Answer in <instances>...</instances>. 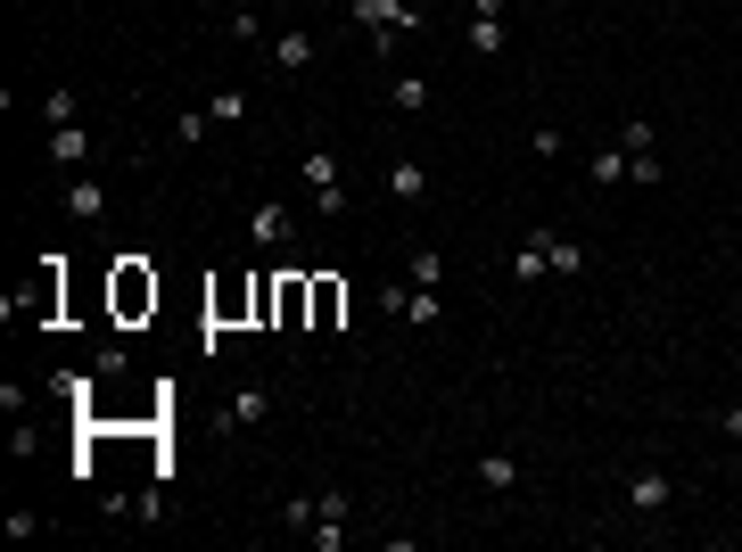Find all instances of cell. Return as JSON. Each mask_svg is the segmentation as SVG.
Wrapping results in <instances>:
<instances>
[{"instance_id": "obj_7", "label": "cell", "mask_w": 742, "mask_h": 552, "mask_svg": "<svg viewBox=\"0 0 742 552\" xmlns=\"http://www.w3.org/2000/svg\"><path fill=\"white\" fill-rule=\"evenodd\" d=\"M50 166L83 173V166H92V132H74V124H58V132H50Z\"/></svg>"}, {"instance_id": "obj_9", "label": "cell", "mask_w": 742, "mask_h": 552, "mask_svg": "<svg viewBox=\"0 0 742 552\" xmlns=\"http://www.w3.org/2000/svg\"><path fill=\"white\" fill-rule=\"evenodd\" d=\"M306 305H314V280H306V273H280V331H297Z\"/></svg>"}, {"instance_id": "obj_14", "label": "cell", "mask_w": 742, "mask_h": 552, "mask_svg": "<svg viewBox=\"0 0 742 552\" xmlns=\"http://www.w3.org/2000/svg\"><path fill=\"white\" fill-rule=\"evenodd\" d=\"M388 199H429V173L412 157H388Z\"/></svg>"}, {"instance_id": "obj_5", "label": "cell", "mask_w": 742, "mask_h": 552, "mask_svg": "<svg viewBox=\"0 0 742 552\" xmlns=\"http://www.w3.org/2000/svg\"><path fill=\"white\" fill-rule=\"evenodd\" d=\"M314 280V305H306V331H338V313H347V289H338V273H306Z\"/></svg>"}, {"instance_id": "obj_28", "label": "cell", "mask_w": 742, "mask_h": 552, "mask_svg": "<svg viewBox=\"0 0 742 552\" xmlns=\"http://www.w3.org/2000/svg\"><path fill=\"white\" fill-rule=\"evenodd\" d=\"M231 9H256V0H231Z\"/></svg>"}, {"instance_id": "obj_11", "label": "cell", "mask_w": 742, "mask_h": 552, "mask_svg": "<svg viewBox=\"0 0 742 552\" xmlns=\"http://www.w3.org/2000/svg\"><path fill=\"white\" fill-rule=\"evenodd\" d=\"M544 240V264L553 273H586V240H570V231H537Z\"/></svg>"}, {"instance_id": "obj_6", "label": "cell", "mask_w": 742, "mask_h": 552, "mask_svg": "<svg viewBox=\"0 0 742 552\" xmlns=\"http://www.w3.org/2000/svg\"><path fill=\"white\" fill-rule=\"evenodd\" d=\"M668 495H677V479H668V470H635V479H627V512H635V519L668 512Z\"/></svg>"}, {"instance_id": "obj_25", "label": "cell", "mask_w": 742, "mask_h": 552, "mask_svg": "<svg viewBox=\"0 0 742 552\" xmlns=\"http://www.w3.org/2000/svg\"><path fill=\"white\" fill-rule=\"evenodd\" d=\"M248 116V92H215V124H240Z\"/></svg>"}, {"instance_id": "obj_26", "label": "cell", "mask_w": 742, "mask_h": 552, "mask_svg": "<svg viewBox=\"0 0 742 552\" xmlns=\"http://www.w3.org/2000/svg\"><path fill=\"white\" fill-rule=\"evenodd\" d=\"M306 536H314V552H338L347 544V519H322V528H306Z\"/></svg>"}, {"instance_id": "obj_22", "label": "cell", "mask_w": 742, "mask_h": 552, "mask_svg": "<svg viewBox=\"0 0 742 552\" xmlns=\"http://www.w3.org/2000/svg\"><path fill=\"white\" fill-rule=\"evenodd\" d=\"M206 132H215V116H206V108H182V116H173V141H182V148H199Z\"/></svg>"}, {"instance_id": "obj_3", "label": "cell", "mask_w": 742, "mask_h": 552, "mask_svg": "<svg viewBox=\"0 0 742 552\" xmlns=\"http://www.w3.org/2000/svg\"><path fill=\"white\" fill-rule=\"evenodd\" d=\"M347 9L371 25V34H421V25H429L421 9H412V0H347Z\"/></svg>"}, {"instance_id": "obj_2", "label": "cell", "mask_w": 742, "mask_h": 552, "mask_svg": "<svg viewBox=\"0 0 742 552\" xmlns=\"http://www.w3.org/2000/svg\"><path fill=\"white\" fill-rule=\"evenodd\" d=\"M108 297H116V322H141V313H157V273H148L141 256H116Z\"/></svg>"}, {"instance_id": "obj_12", "label": "cell", "mask_w": 742, "mask_h": 552, "mask_svg": "<svg viewBox=\"0 0 742 552\" xmlns=\"http://www.w3.org/2000/svg\"><path fill=\"white\" fill-rule=\"evenodd\" d=\"M627 173H635V157H627L619 141H602V148H594V182H602V190H619Z\"/></svg>"}, {"instance_id": "obj_27", "label": "cell", "mask_w": 742, "mask_h": 552, "mask_svg": "<svg viewBox=\"0 0 742 552\" xmlns=\"http://www.w3.org/2000/svg\"><path fill=\"white\" fill-rule=\"evenodd\" d=\"M718 429H726V437H742V405H726V412H718Z\"/></svg>"}, {"instance_id": "obj_13", "label": "cell", "mask_w": 742, "mask_h": 552, "mask_svg": "<svg viewBox=\"0 0 742 552\" xmlns=\"http://www.w3.org/2000/svg\"><path fill=\"white\" fill-rule=\"evenodd\" d=\"M503 273H512V280H544V273H553V264H544V240H519L512 256H503Z\"/></svg>"}, {"instance_id": "obj_1", "label": "cell", "mask_w": 742, "mask_h": 552, "mask_svg": "<svg viewBox=\"0 0 742 552\" xmlns=\"http://www.w3.org/2000/svg\"><path fill=\"white\" fill-rule=\"evenodd\" d=\"M297 173H306V190H314V215H347V166H338V148H306L297 157Z\"/></svg>"}, {"instance_id": "obj_21", "label": "cell", "mask_w": 742, "mask_h": 552, "mask_svg": "<svg viewBox=\"0 0 742 552\" xmlns=\"http://www.w3.org/2000/svg\"><path fill=\"white\" fill-rule=\"evenodd\" d=\"M651 141H660V124H644V116L619 124V148H627V157H651Z\"/></svg>"}, {"instance_id": "obj_4", "label": "cell", "mask_w": 742, "mask_h": 552, "mask_svg": "<svg viewBox=\"0 0 742 552\" xmlns=\"http://www.w3.org/2000/svg\"><path fill=\"white\" fill-rule=\"evenodd\" d=\"M248 240H256V248H289V240H297V215H289L280 199L248 206Z\"/></svg>"}, {"instance_id": "obj_20", "label": "cell", "mask_w": 742, "mask_h": 552, "mask_svg": "<svg viewBox=\"0 0 742 552\" xmlns=\"http://www.w3.org/2000/svg\"><path fill=\"white\" fill-rule=\"evenodd\" d=\"M388 99H396L405 116H421V108H429V83H421V74H396V83H388Z\"/></svg>"}, {"instance_id": "obj_17", "label": "cell", "mask_w": 742, "mask_h": 552, "mask_svg": "<svg viewBox=\"0 0 742 552\" xmlns=\"http://www.w3.org/2000/svg\"><path fill=\"white\" fill-rule=\"evenodd\" d=\"M240 305H256V280H248V289H240V280H223L206 313H215V322H240Z\"/></svg>"}, {"instance_id": "obj_24", "label": "cell", "mask_w": 742, "mask_h": 552, "mask_svg": "<svg viewBox=\"0 0 742 552\" xmlns=\"http://www.w3.org/2000/svg\"><path fill=\"white\" fill-rule=\"evenodd\" d=\"M438 280H445V256H429V248H421V256H412V289H438Z\"/></svg>"}, {"instance_id": "obj_16", "label": "cell", "mask_w": 742, "mask_h": 552, "mask_svg": "<svg viewBox=\"0 0 742 552\" xmlns=\"http://www.w3.org/2000/svg\"><path fill=\"white\" fill-rule=\"evenodd\" d=\"M479 487H487V495H512V487H519V461L512 454H487L479 461Z\"/></svg>"}, {"instance_id": "obj_19", "label": "cell", "mask_w": 742, "mask_h": 552, "mask_svg": "<svg viewBox=\"0 0 742 552\" xmlns=\"http://www.w3.org/2000/svg\"><path fill=\"white\" fill-rule=\"evenodd\" d=\"M503 41H512L503 17H470V50H479V58H503Z\"/></svg>"}, {"instance_id": "obj_23", "label": "cell", "mask_w": 742, "mask_h": 552, "mask_svg": "<svg viewBox=\"0 0 742 552\" xmlns=\"http://www.w3.org/2000/svg\"><path fill=\"white\" fill-rule=\"evenodd\" d=\"M405 313H412V331H429L445 305H438V289H412V297H405Z\"/></svg>"}, {"instance_id": "obj_8", "label": "cell", "mask_w": 742, "mask_h": 552, "mask_svg": "<svg viewBox=\"0 0 742 552\" xmlns=\"http://www.w3.org/2000/svg\"><path fill=\"white\" fill-rule=\"evenodd\" d=\"M264 412H273V387H240V396L223 405V429H256Z\"/></svg>"}, {"instance_id": "obj_18", "label": "cell", "mask_w": 742, "mask_h": 552, "mask_svg": "<svg viewBox=\"0 0 742 552\" xmlns=\"http://www.w3.org/2000/svg\"><path fill=\"white\" fill-rule=\"evenodd\" d=\"M41 116H50V132H58V124H74V116H83V99H74L67 83H50V92H41Z\"/></svg>"}, {"instance_id": "obj_10", "label": "cell", "mask_w": 742, "mask_h": 552, "mask_svg": "<svg viewBox=\"0 0 742 552\" xmlns=\"http://www.w3.org/2000/svg\"><path fill=\"white\" fill-rule=\"evenodd\" d=\"M67 215H83V223H99V215H108V190H99V182H92V173H74V182H67Z\"/></svg>"}, {"instance_id": "obj_15", "label": "cell", "mask_w": 742, "mask_h": 552, "mask_svg": "<svg viewBox=\"0 0 742 552\" xmlns=\"http://www.w3.org/2000/svg\"><path fill=\"white\" fill-rule=\"evenodd\" d=\"M273 67H280V74L314 67V34H280V41H273Z\"/></svg>"}]
</instances>
